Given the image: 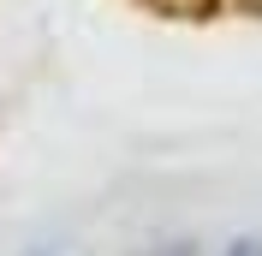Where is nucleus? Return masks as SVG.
<instances>
[{"mask_svg": "<svg viewBox=\"0 0 262 256\" xmlns=\"http://www.w3.org/2000/svg\"><path fill=\"white\" fill-rule=\"evenodd\" d=\"M221 256H262V239H232Z\"/></svg>", "mask_w": 262, "mask_h": 256, "instance_id": "f257e3e1", "label": "nucleus"}, {"mask_svg": "<svg viewBox=\"0 0 262 256\" xmlns=\"http://www.w3.org/2000/svg\"><path fill=\"white\" fill-rule=\"evenodd\" d=\"M155 256H196L191 244H167V250H155Z\"/></svg>", "mask_w": 262, "mask_h": 256, "instance_id": "f03ea898", "label": "nucleus"}]
</instances>
